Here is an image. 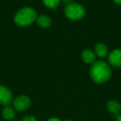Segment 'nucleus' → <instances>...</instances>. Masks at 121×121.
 <instances>
[{
	"mask_svg": "<svg viewBox=\"0 0 121 121\" xmlns=\"http://www.w3.org/2000/svg\"><path fill=\"white\" fill-rule=\"evenodd\" d=\"M47 121H61L60 119H59L58 118H51V119H49Z\"/></svg>",
	"mask_w": 121,
	"mask_h": 121,
	"instance_id": "4468645a",
	"label": "nucleus"
},
{
	"mask_svg": "<svg viewBox=\"0 0 121 121\" xmlns=\"http://www.w3.org/2000/svg\"><path fill=\"white\" fill-rule=\"evenodd\" d=\"M22 121H37V119L33 115H26L25 117L22 118Z\"/></svg>",
	"mask_w": 121,
	"mask_h": 121,
	"instance_id": "ddd939ff",
	"label": "nucleus"
},
{
	"mask_svg": "<svg viewBox=\"0 0 121 121\" xmlns=\"http://www.w3.org/2000/svg\"><path fill=\"white\" fill-rule=\"evenodd\" d=\"M43 4H45L46 7L49 8V9H56L58 6L60 0H42Z\"/></svg>",
	"mask_w": 121,
	"mask_h": 121,
	"instance_id": "f8f14e48",
	"label": "nucleus"
},
{
	"mask_svg": "<svg viewBox=\"0 0 121 121\" xmlns=\"http://www.w3.org/2000/svg\"><path fill=\"white\" fill-rule=\"evenodd\" d=\"M65 15L71 20H79L82 18L86 13L84 7L76 3L68 4L65 8Z\"/></svg>",
	"mask_w": 121,
	"mask_h": 121,
	"instance_id": "7ed1b4c3",
	"label": "nucleus"
},
{
	"mask_svg": "<svg viewBox=\"0 0 121 121\" xmlns=\"http://www.w3.org/2000/svg\"><path fill=\"white\" fill-rule=\"evenodd\" d=\"M3 117L6 120H12L15 117V110L13 107L9 105H7L4 108L2 111Z\"/></svg>",
	"mask_w": 121,
	"mask_h": 121,
	"instance_id": "1a4fd4ad",
	"label": "nucleus"
},
{
	"mask_svg": "<svg viewBox=\"0 0 121 121\" xmlns=\"http://www.w3.org/2000/svg\"><path fill=\"white\" fill-rule=\"evenodd\" d=\"M13 101V93L8 87L0 86V104L3 105H9Z\"/></svg>",
	"mask_w": 121,
	"mask_h": 121,
	"instance_id": "39448f33",
	"label": "nucleus"
},
{
	"mask_svg": "<svg viewBox=\"0 0 121 121\" xmlns=\"http://www.w3.org/2000/svg\"><path fill=\"white\" fill-rule=\"evenodd\" d=\"M66 121H70V120H66Z\"/></svg>",
	"mask_w": 121,
	"mask_h": 121,
	"instance_id": "a211bd4d",
	"label": "nucleus"
},
{
	"mask_svg": "<svg viewBox=\"0 0 121 121\" xmlns=\"http://www.w3.org/2000/svg\"><path fill=\"white\" fill-rule=\"evenodd\" d=\"M37 19V13L31 8H23L16 13L14 21L21 27H26L32 24Z\"/></svg>",
	"mask_w": 121,
	"mask_h": 121,
	"instance_id": "f03ea898",
	"label": "nucleus"
},
{
	"mask_svg": "<svg viewBox=\"0 0 121 121\" xmlns=\"http://www.w3.org/2000/svg\"><path fill=\"white\" fill-rule=\"evenodd\" d=\"M114 1L118 4V5H120L121 6V0H114Z\"/></svg>",
	"mask_w": 121,
	"mask_h": 121,
	"instance_id": "dca6fc26",
	"label": "nucleus"
},
{
	"mask_svg": "<svg viewBox=\"0 0 121 121\" xmlns=\"http://www.w3.org/2000/svg\"><path fill=\"white\" fill-rule=\"evenodd\" d=\"M107 109L114 115H119L121 111V105L117 100L111 99L107 103Z\"/></svg>",
	"mask_w": 121,
	"mask_h": 121,
	"instance_id": "0eeeda50",
	"label": "nucleus"
},
{
	"mask_svg": "<svg viewBox=\"0 0 121 121\" xmlns=\"http://www.w3.org/2000/svg\"><path fill=\"white\" fill-rule=\"evenodd\" d=\"M82 59L87 64H91V63H94L95 60V55L91 50H85L82 52Z\"/></svg>",
	"mask_w": 121,
	"mask_h": 121,
	"instance_id": "6e6552de",
	"label": "nucleus"
},
{
	"mask_svg": "<svg viewBox=\"0 0 121 121\" xmlns=\"http://www.w3.org/2000/svg\"><path fill=\"white\" fill-rule=\"evenodd\" d=\"M63 2H65V3H70V2H71L72 0H62Z\"/></svg>",
	"mask_w": 121,
	"mask_h": 121,
	"instance_id": "f3484780",
	"label": "nucleus"
},
{
	"mask_svg": "<svg viewBox=\"0 0 121 121\" xmlns=\"http://www.w3.org/2000/svg\"><path fill=\"white\" fill-rule=\"evenodd\" d=\"M31 105V99L28 96L19 95L13 100V107L16 110L24 111Z\"/></svg>",
	"mask_w": 121,
	"mask_h": 121,
	"instance_id": "20e7f679",
	"label": "nucleus"
},
{
	"mask_svg": "<svg viewBox=\"0 0 121 121\" xmlns=\"http://www.w3.org/2000/svg\"><path fill=\"white\" fill-rule=\"evenodd\" d=\"M91 79L96 83H104L109 79L111 70L109 66L103 60H98L93 63L91 68Z\"/></svg>",
	"mask_w": 121,
	"mask_h": 121,
	"instance_id": "f257e3e1",
	"label": "nucleus"
},
{
	"mask_svg": "<svg viewBox=\"0 0 121 121\" xmlns=\"http://www.w3.org/2000/svg\"><path fill=\"white\" fill-rule=\"evenodd\" d=\"M109 62L115 67L121 66V49H116L110 52L109 56Z\"/></svg>",
	"mask_w": 121,
	"mask_h": 121,
	"instance_id": "423d86ee",
	"label": "nucleus"
},
{
	"mask_svg": "<svg viewBox=\"0 0 121 121\" xmlns=\"http://www.w3.org/2000/svg\"><path fill=\"white\" fill-rule=\"evenodd\" d=\"M37 22L38 24V26H40L41 27H43V28H47V27H49L52 25L51 18L46 15H41L39 17H37Z\"/></svg>",
	"mask_w": 121,
	"mask_h": 121,
	"instance_id": "9d476101",
	"label": "nucleus"
},
{
	"mask_svg": "<svg viewBox=\"0 0 121 121\" xmlns=\"http://www.w3.org/2000/svg\"><path fill=\"white\" fill-rule=\"evenodd\" d=\"M116 120L117 121H121V114H119V115H117V117H116Z\"/></svg>",
	"mask_w": 121,
	"mask_h": 121,
	"instance_id": "2eb2a0df",
	"label": "nucleus"
},
{
	"mask_svg": "<svg viewBox=\"0 0 121 121\" xmlns=\"http://www.w3.org/2000/svg\"><path fill=\"white\" fill-rule=\"evenodd\" d=\"M95 50V53L97 54V56H99V57H104L107 55L108 49H107V47H106L104 43L96 44Z\"/></svg>",
	"mask_w": 121,
	"mask_h": 121,
	"instance_id": "9b49d317",
	"label": "nucleus"
}]
</instances>
